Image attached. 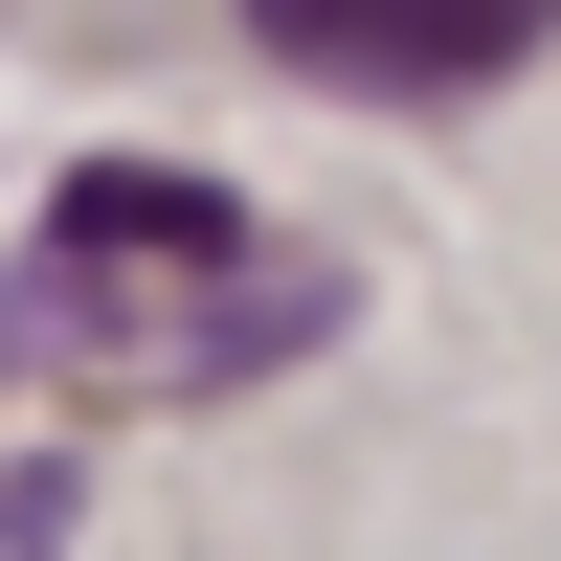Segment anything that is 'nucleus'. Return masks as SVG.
<instances>
[{
	"mask_svg": "<svg viewBox=\"0 0 561 561\" xmlns=\"http://www.w3.org/2000/svg\"><path fill=\"white\" fill-rule=\"evenodd\" d=\"M248 23H270V68H314V90H494L561 0H248Z\"/></svg>",
	"mask_w": 561,
	"mask_h": 561,
	"instance_id": "nucleus-2",
	"label": "nucleus"
},
{
	"mask_svg": "<svg viewBox=\"0 0 561 561\" xmlns=\"http://www.w3.org/2000/svg\"><path fill=\"white\" fill-rule=\"evenodd\" d=\"M337 337V248H270L225 180L90 158L68 225L0 270V359H158V382H248V359Z\"/></svg>",
	"mask_w": 561,
	"mask_h": 561,
	"instance_id": "nucleus-1",
	"label": "nucleus"
}]
</instances>
